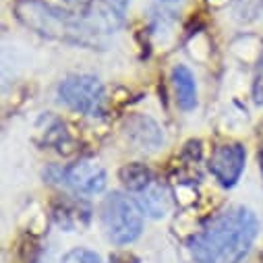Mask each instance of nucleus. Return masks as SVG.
<instances>
[{"instance_id": "obj_10", "label": "nucleus", "mask_w": 263, "mask_h": 263, "mask_svg": "<svg viewBox=\"0 0 263 263\" xmlns=\"http://www.w3.org/2000/svg\"><path fill=\"white\" fill-rule=\"evenodd\" d=\"M172 87L176 96V106L184 112H191L197 106V83L189 67L178 64V67L172 69Z\"/></svg>"}, {"instance_id": "obj_13", "label": "nucleus", "mask_w": 263, "mask_h": 263, "mask_svg": "<svg viewBox=\"0 0 263 263\" xmlns=\"http://www.w3.org/2000/svg\"><path fill=\"white\" fill-rule=\"evenodd\" d=\"M60 263H102V259L98 253L83 249V247H77V249H71L69 253H64Z\"/></svg>"}, {"instance_id": "obj_2", "label": "nucleus", "mask_w": 263, "mask_h": 263, "mask_svg": "<svg viewBox=\"0 0 263 263\" xmlns=\"http://www.w3.org/2000/svg\"><path fill=\"white\" fill-rule=\"evenodd\" d=\"M15 17L33 33L60 44L81 46L89 50H102L108 44V35L96 27L85 13L79 15L48 5L44 0H17Z\"/></svg>"}, {"instance_id": "obj_16", "label": "nucleus", "mask_w": 263, "mask_h": 263, "mask_svg": "<svg viewBox=\"0 0 263 263\" xmlns=\"http://www.w3.org/2000/svg\"><path fill=\"white\" fill-rule=\"evenodd\" d=\"M259 170H261V174H263V152L259 154Z\"/></svg>"}, {"instance_id": "obj_9", "label": "nucleus", "mask_w": 263, "mask_h": 263, "mask_svg": "<svg viewBox=\"0 0 263 263\" xmlns=\"http://www.w3.org/2000/svg\"><path fill=\"white\" fill-rule=\"evenodd\" d=\"M137 203H139L143 216L160 220V218H166L172 210V195L166 184L152 182L141 193H137Z\"/></svg>"}, {"instance_id": "obj_5", "label": "nucleus", "mask_w": 263, "mask_h": 263, "mask_svg": "<svg viewBox=\"0 0 263 263\" xmlns=\"http://www.w3.org/2000/svg\"><path fill=\"white\" fill-rule=\"evenodd\" d=\"M44 176L60 186H67L79 195H98L106 189L108 174L102 164L93 160H79L64 168H48Z\"/></svg>"}, {"instance_id": "obj_14", "label": "nucleus", "mask_w": 263, "mask_h": 263, "mask_svg": "<svg viewBox=\"0 0 263 263\" xmlns=\"http://www.w3.org/2000/svg\"><path fill=\"white\" fill-rule=\"evenodd\" d=\"M251 96L257 106H263V52L255 64V73H253V83H251Z\"/></svg>"}, {"instance_id": "obj_8", "label": "nucleus", "mask_w": 263, "mask_h": 263, "mask_svg": "<svg viewBox=\"0 0 263 263\" xmlns=\"http://www.w3.org/2000/svg\"><path fill=\"white\" fill-rule=\"evenodd\" d=\"M128 5L130 0H91L89 7L85 9V15L93 21L96 27L110 35L122 25Z\"/></svg>"}, {"instance_id": "obj_1", "label": "nucleus", "mask_w": 263, "mask_h": 263, "mask_svg": "<svg viewBox=\"0 0 263 263\" xmlns=\"http://www.w3.org/2000/svg\"><path fill=\"white\" fill-rule=\"evenodd\" d=\"M259 234L257 216L242 205L214 216L189 240L195 263H240Z\"/></svg>"}, {"instance_id": "obj_3", "label": "nucleus", "mask_w": 263, "mask_h": 263, "mask_svg": "<svg viewBox=\"0 0 263 263\" xmlns=\"http://www.w3.org/2000/svg\"><path fill=\"white\" fill-rule=\"evenodd\" d=\"M100 218L108 240L120 247L135 242L143 232V212L139 203L118 191L104 197Z\"/></svg>"}, {"instance_id": "obj_17", "label": "nucleus", "mask_w": 263, "mask_h": 263, "mask_svg": "<svg viewBox=\"0 0 263 263\" xmlns=\"http://www.w3.org/2000/svg\"><path fill=\"white\" fill-rule=\"evenodd\" d=\"M162 3H178V0H162Z\"/></svg>"}, {"instance_id": "obj_4", "label": "nucleus", "mask_w": 263, "mask_h": 263, "mask_svg": "<svg viewBox=\"0 0 263 263\" xmlns=\"http://www.w3.org/2000/svg\"><path fill=\"white\" fill-rule=\"evenodd\" d=\"M58 100L85 116H102L104 114V104H106V93L104 85L96 75L89 73H79V75H69L58 83L56 89Z\"/></svg>"}, {"instance_id": "obj_15", "label": "nucleus", "mask_w": 263, "mask_h": 263, "mask_svg": "<svg viewBox=\"0 0 263 263\" xmlns=\"http://www.w3.org/2000/svg\"><path fill=\"white\" fill-rule=\"evenodd\" d=\"M62 3H67V5H71V7H89V3L91 0H62Z\"/></svg>"}, {"instance_id": "obj_11", "label": "nucleus", "mask_w": 263, "mask_h": 263, "mask_svg": "<svg viewBox=\"0 0 263 263\" xmlns=\"http://www.w3.org/2000/svg\"><path fill=\"white\" fill-rule=\"evenodd\" d=\"M120 180H122V184L128 191H133V193H141L147 184L154 182L149 168H145L143 164H128V166H124L120 170Z\"/></svg>"}, {"instance_id": "obj_12", "label": "nucleus", "mask_w": 263, "mask_h": 263, "mask_svg": "<svg viewBox=\"0 0 263 263\" xmlns=\"http://www.w3.org/2000/svg\"><path fill=\"white\" fill-rule=\"evenodd\" d=\"M232 15L240 23H253L263 17V0H234Z\"/></svg>"}, {"instance_id": "obj_6", "label": "nucleus", "mask_w": 263, "mask_h": 263, "mask_svg": "<svg viewBox=\"0 0 263 263\" xmlns=\"http://www.w3.org/2000/svg\"><path fill=\"white\" fill-rule=\"evenodd\" d=\"M245 164H247L245 147L240 143H224V145H218L214 149L208 168L220 186L230 189L240 180Z\"/></svg>"}, {"instance_id": "obj_7", "label": "nucleus", "mask_w": 263, "mask_h": 263, "mask_svg": "<svg viewBox=\"0 0 263 263\" xmlns=\"http://www.w3.org/2000/svg\"><path fill=\"white\" fill-rule=\"evenodd\" d=\"M124 135L137 149H143V152H156L164 143V133L160 124L145 114H135L126 118Z\"/></svg>"}]
</instances>
